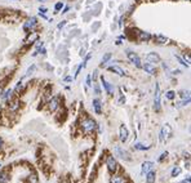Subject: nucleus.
<instances>
[{"label": "nucleus", "mask_w": 191, "mask_h": 183, "mask_svg": "<svg viewBox=\"0 0 191 183\" xmlns=\"http://www.w3.org/2000/svg\"><path fill=\"white\" fill-rule=\"evenodd\" d=\"M95 128H97V124H95L94 120H92V119H85V120H83L81 129L84 130V133H92V131L95 130Z\"/></svg>", "instance_id": "1"}, {"label": "nucleus", "mask_w": 191, "mask_h": 183, "mask_svg": "<svg viewBox=\"0 0 191 183\" xmlns=\"http://www.w3.org/2000/svg\"><path fill=\"white\" fill-rule=\"evenodd\" d=\"M154 108H155V111H160V108H161V101H160V86H159V84L155 85Z\"/></svg>", "instance_id": "2"}, {"label": "nucleus", "mask_w": 191, "mask_h": 183, "mask_svg": "<svg viewBox=\"0 0 191 183\" xmlns=\"http://www.w3.org/2000/svg\"><path fill=\"white\" fill-rule=\"evenodd\" d=\"M126 57H128V59H129V61H130L136 67H142L141 58H139V56H138L137 53H134V52H126Z\"/></svg>", "instance_id": "3"}, {"label": "nucleus", "mask_w": 191, "mask_h": 183, "mask_svg": "<svg viewBox=\"0 0 191 183\" xmlns=\"http://www.w3.org/2000/svg\"><path fill=\"white\" fill-rule=\"evenodd\" d=\"M106 165H107V169L110 173H115L116 169H118V162H116L115 157L108 156L107 160H106Z\"/></svg>", "instance_id": "4"}, {"label": "nucleus", "mask_w": 191, "mask_h": 183, "mask_svg": "<svg viewBox=\"0 0 191 183\" xmlns=\"http://www.w3.org/2000/svg\"><path fill=\"white\" fill-rule=\"evenodd\" d=\"M128 137H129V130L126 129V126L125 125H120V129H119V139L124 143V142H126Z\"/></svg>", "instance_id": "5"}, {"label": "nucleus", "mask_w": 191, "mask_h": 183, "mask_svg": "<svg viewBox=\"0 0 191 183\" xmlns=\"http://www.w3.org/2000/svg\"><path fill=\"white\" fill-rule=\"evenodd\" d=\"M170 135V128L165 124L164 126L161 128V130H160V135H159V141L160 142H164L165 139L168 138V137Z\"/></svg>", "instance_id": "6"}, {"label": "nucleus", "mask_w": 191, "mask_h": 183, "mask_svg": "<svg viewBox=\"0 0 191 183\" xmlns=\"http://www.w3.org/2000/svg\"><path fill=\"white\" fill-rule=\"evenodd\" d=\"M114 151H115V154L118 155L120 159H123V160H129V155H128V152L126 151H124L121 147H119V146H115V148H114Z\"/></svg>", "instance_id": "7"}, {"label": "nucleus", "mask_w": 191, "mask_h": 183, "mask_svg": "<svg viewBox=\"0 0 191 183\" xmlns=\"http://www.w3.org/2000/svg\"><path fill=\"white\" fill-rule=\"evenodd\" d=\"M101 81H102V85H103V88L106 89V92H107V94H114V86L110 84L108 81H106V79L103 76H101Z\"/></svg>", "instance_id": "8"}, {"label": "nucleus", "mask_w": 191, "mask_h": 183, "mask_svg": "<svg viewBox=\"0 0 191 183\" xmlns=\"http://www.w3.org/2000/svg\"><path fill=\"white\" fill-rule=\"evenodd\" d=\"M142 68H143L147 74H151V75H155V72H156V70H155V67H154V63H151V62L143 63L142 64Z\"/></svg>", "instance_id": "9"}, {"label": "nucleus", "mask_w": 191, "mask_h": 183, "mask_svg": "<svg viewBox=\"0 0 191 183\" xmlns=\"http://www.w3.org/2000/svg\"><path fill=\"white\" fill-rule=\"evenodd\" d=\"M152 168H154V162L152 161H145L143 164H142V169H141L142 174H147L149 172L152 170Z\"/></svg>", "instance_id": "10"}, {"label": "nucleus", "mask_w": 191, "mask_h": 183, "mask_svg": "<svg viewBox=\"0 0 191 183\" xmlns=\"http://www.w3.org/2000/svg\"><path fill=\"white\" fill-rule=\"evenodd\" d=\"M146 61L151 62V63H157V62H160V57L157 56L156 53H147L146 54Z\"/></svg>", "instance_id": "11"}, {"label": "nucleus", "mask_w": 191, "mask_h": 183, "mask_svg": "<svg viewBox=\"0 0 191 183\" xmlns=\"http://www.w3.org/2000/svg\"><path fill=\"white\" fill-rule=\"evenodd\" d=\"M151 38L152 36L150 35L149 32H145V31H139L138 35H137V39H138L139 41H150Z\"/></svg>", "instance_id": "12"}, {"label": "nucleus", "mask_w": 191, "mask_h": 183, "mask_svg": "<svg viewBox=\"0 0 191 183\" xmlns=\"http://www.w3.org/2000/svg\"><path fill=\"white\" fill-rule=\"evenodd\" d=\"M108 71L115 72L116 75H119V76H125L124 70L121 68V67H119V66H108Z\"/></svg>", "instance_id": "13"}, {"label": "nucleus", "mask_w": 191, "mask_h": 183, "mask_svg": "<svg viewBox=\"0 0 191 183\" xmlns=\"http://www.w3.org/2000/svg\"><path fill=\"white\" fill-rule=\"evenodd\" d=\"M58 105H59V101H58V98L57 97H54V98H52L50 99V102H49V105H48V107H49V111H56L57 108H58Z\"/></svg>", "instance_id": "14"}, {"label": "nucleus", "mask_w": 191, "mask_h": 183, "mask_svg": "<svg viewBox=\"0 0 191 183\" xmlns=\"http://www.w3.org/2000/svg\"><path fill=\"white\" fill-rule=\"evenodd\" d=\"M93 108H94V112L97 113V115H100L101 112H102V105H101V101L100 99H93Z\"/></svg>", "instance_id": "15"}, {"label": "nucleus", "mask_w": 191, "mask_h": 183, "mask_svg": "<svg viewBox=\"0 0 191 183\" xmlns=\"http://www.w3.org/2000/svg\"><path fill=\"white\" fill-rule=\"evenodd\" d=\"M35 25H36V18L35 17H31L30 19H28L27 22L23 25V28H25V31H28L30 28H32Z\"/></svg>", "instance_id": "16"}, {"label": "nucleus", "mask_w": 191, "mask_h": 183, "mask_svg": "<svg viewBox=\"0 0 191 183\" xmlns=\"http://www.w3.org/2000/svg\"><path fill=\"white\" fill-rule=\"evenodd\" d=\"M154 39H155V43L156 44H167L168 43V39L164 35H155Z\"/></svg>", "instance_id": "17"}, {"label": "nucleus", "mask_w": 191, "mask_h": 183, "mask_svg": "<svg viewBox=\"0 0 191 183\" xmlns=\"http://www.w3.org/2000/svg\"><path fill=\"white\" fill-rule=\"evenodd\" d=\"M155 182V173L154 170H151V172H149L146 174V183H154Z\"/></svg>", "instance_id": "18"}, {"label": "nucleus", "mask_w": 191, "mask_h": 183, "mask_svg": "<svg viewBox=\"0 0 191 183\" xmlns=\"http://www.w3.org/2000/svg\"><path fill=\"white\" fill-rule=\"evenodd\" d=\"M110 183H125V180H124V178L120 177V175H114V177H111Z\"/></svg>", "instance_id": "19"}, {"label": "nucleus", "mask_w": 191, "mask_h": 183, "mask_svg": "<svg viewBox=\"0 0 191 183\" xmlns=\"http://www.w3.org/2000/svg\"><path fill=\"white\" fill-rule=\"evenodd\" d=\"M178 95L181 97V99H187V98H191V93L188 90H180Z\"/></svg>", "instance_id": "20"}, {"label": "nucleus", "mask_w": 191, "mask_h": 183, "mask_svg": "<svg viewBox=\"0 0 191 183\" xmlns=\"http://www.w3.org/2000/svg\"><path fill=\"white\" fill-rule=\"evenodd\" d=\"M134 148H136V149H141V151H147V149H150V146L143 144V143H136V144H134Z\"/></svg>", "instance_id": "21"}, {"label": "nucleus", "mask_w": 191, "mask_h": 183, "mask_svg": "<svg viewBox=\"0 0 191 183\" xmlns=\"http://www.w3.org/2000/svg\"><path fill=\"white\" fill-rule=\"evenodd\" d=\"M18 108H20V102L14 101V102L9 103V110H10V111H17Z\"/></svg>", "instance_id": "22"}, {"label": "nucleus", "mask_w": 191, "mask_h": 183, "mask_svg": "<svg viewBox=\"0 0 191 183\" xmlns=\"http://www.w3.org/2000/svg\"><path fill=\"white\" fill-rule=\"evenodd\" d=\"M178 174H181V168L180 166H174V168H173V170H172V173H170V175H172V177H177Z\"/></svg>", "instance_id": "23"}, {"label": "nucleus", "mask_w": 191, "mask_h": 183, "mask_svg": "<svg viewBox=\"0 0 191 183\" xmlns=\"http://www.w3.org/2000/svg\"><path fill=\"white\" fill-rule=\"evenodd\" d=\"M165 97H167L168 99H174V97H176V92H173V90H168L167 94H165Z\"/></svg>", "instance_id": "24"}, {"label": "nucleus", "mask_w": 191, "mask_h": 183, "mask_svg": "<svg viewBox=\"0 0 191 183\" xmlns=\"http://www.w3.org/2000/svg\"><path fill=\"white\" fill-rule=\"evenodd\" d=\"M176 58H177V61L180 62V63L182 64L183 67H188V63H187V62H186V61H185V59H183V58H181L180 56H176Z\"/></svg>", "instance_id": "25"}, {"label": "nucleus", "mask_w": 191, "mask_h": 183, "mask_svg": "<svg viewBox=\"0 0 191 183\" xmlns=\"http://www.w3.org/2000/svg\"><path fill=\"white\" fill-rule=\"evenodd\" d=\"M110 58H111V53H106L105 56H103V58H102V63H101V64H102V66H105L106 62H107Z\"/></svg>", "instance_id": "26"}, {"label": "nucleus", "mask_w": 191, "mask_h": 183, "mask_svg": "<svg viewBox=\"0 0 191 183\" xmlns=\"http://www.w3.org/2000/svg\"><path fill=\"white\" fill-rule=\"evenodd\" d=\"M190 102H191V98H187V99H182L180 103H178V106H180V107H181V106H186V105H188Z\"/></svg>", "instance_id": "27"}, {"label": "nucleus", "mask_w": 191, "mask_h": 183, "mask_svg": "<svg viewBox=\"0 0 191 183\" xmlns=\"http://www.w3.org/2000/svg\"><path fill=\"white\" fill-rule=\"evenodd\" d=\"M12 93H13V90H12V89H8L7 92L4 93V95H3V98H4V99H8V98H9L10 95H12Z\"/></svg>", "instance_id": "28"}, {"label": "nucleus", "mask_w": 191, "mask_h": 183, "mask_svg": "<svg viewBox=\"0 0 191 183\" xmlns=\"http://www.w3.org/2000/svg\"><path fill=\"white\" fill-rule=\"evenodd\" d=\"M183 59H185L186 62H187L188 64L191 63V54H188V53H185L183 54Z\"/></svg>", "instance_id": "29"}, {"label": "nucleus", "mask_w": 191, "mask_h": 183, "mask_svg": "<svg viewBox=\"0 0 191 183\" xmlns=\"http://www.w3.org/2000/svg\"><path fill=\"white\" fill-rule=\"evenodd\" d=\"M8 180V178H7V174H0V183H5Z\"/></svg>", "instance_id": "30"}, {"label": "nucleus", "mask_w": 191, "mask_h": 183, "mask_svg": "<svg viewBox=\"0 0 191 183\" xmlns=\"http://www.w3.org/2000/svg\"><path fill=\"white\" fill-rule=\"evenodd\" d=\"M36 39H38V34H32V36H30V38H28V43H32L34 40H36Z\"/></svg>", "instance_id": "31"}, {"label": "nucleus", "mask_w": 191, "mask_h": 183, "mask_svg": "<svg viewBox=\"0 0 191 183\" xmlns=\"http://www.w3.org/2000/svg\"><path fill=\"white\" fill-rule=\"evenodd\" d=\"M62 7H63V4H62V3H57V4L54 5V9H56L57 12H58V10H61V9H62Z\"/></svg>", "instance_id": "32"}, {"label": "nucleus", "mask_w": 191, "mask_h": 183, "mask_svg": "<svg viewBox=\"0 0 191 183\" xmlns=\"http://www.w3.org/2000/svg\"><path fill=\"white\" fill-rule=\"evenodd\" d=\"M94 92H95V94H101V88H100V84H95V85H94Z\"/></svg>", "instance_id": "33"}, {"label": "nucleus", "mask_w": 191, "mask_h": 183, "mask_svg": "<svg viewBox=\"0 0 191 183\" xmlns=\"http://www.w3.org/2000/svg\"><path fill=\"white\" fill-rule=\"evenodd\" d=\"M87 85L88 86H92V76H90V75L87 76Z\"/></svg>", "instance_id": "34"}, {"label": "nucleus", "mask_w": 191, "mask_h": 183, "mask_svg": "<svg viewBox=\"0 0 191 183\" xmlns=\"http://www.w3.org/2000/svg\"><path fill=\"white\" fill-rule=\"evenodd\" d=\"M167 156H168V152H163V154L159 156V161H163V160H164Z\"/></svg>", "instance_id": "35"}, {"label": "nucleus", "mask_w": 191, "mask_h": 183, "mask_svg": "<svg viewBox=\"0 0 191 183\" xmlns=\"http://www.w3.org/2000/svg\"><path fill=\"white\" fill-rule=\"evenodd\" d=\"M35 68H36V67H35V66H34V64H32V66H31L30 68L27 70V72H26V76H27V75H30L31 72H32V71H34V70H35Z\"/></svg>", "instance_id": "36"}, {"label": "nucleus", "mask_w": 191, "mask_h": 183, "mask_svg": "<svg viewBox=\"0 0 191 183\" xmlns=\"http://www.w3.org/2000/svg\"><path fill=\"white\" fill-rule=\"evenodd\" d=\"M118 102L120 103V105H123V103L125 102V98H124V95H123V94H120V98L118 99Z\"/></svg>", "instance_id": "37"}, {"label": "nucleus", "mask_w": 191, "mask_h": 183, "mask_svg": "<svg viewBox=\"0 0 191 183\" xmlns=\"http://www.w3.org/2000/svg\"><path fill=\"white\" fill-rule=\"evenodd\" d=\"M20 89H22V82H21V81L17 84V86H15L14 90H15V92H20Z\"/></svg>", "instance_id": "38"}, {"label": "nucleus", "mask_w": 191, "mask_h": 183, "mask_svg": "<svg viewBox=\"0 0 191 183\" xmlns=\"http://www.w3.org/2000/svg\"><path fill=\"white\" fill-rule=\"evenodd\" d=\"M30 182L32 183H38V179L35 178V175H32V177H30Z\"/></svg>", "instance_id": "39"}, {"label": "nucleus", "mask_w": 191, "mask_h": 183, "mask_svg": "<svg viewBox=\"0 0 191 183\" xmlns=\"http://www.w3.org/2000/svg\"><path fill=\"white\" fill-rule=\"evenodd\" d=\"M39 10H40V13H43V14H44V13L46 12V8H44V7H40V8H39Z\"/></svg>", "instance_id": "40"}, {"label": "nucleus", "mask_w": 191, "mask_h": 183, "mask_svg": "<svg viewBox=\"0 0 191 183\" xmlns=\"http://www.w3.org/2000/svg\"><path fill=\"white\" fill-rule=\"evenodd\" d=\"M65 23H66V21H62V22L58 25V28H62V27H63V26H65Z\"/></svg>", "instance_id": "41"}, {"label": "nucleus", "mask_w": 191, "mask_h": 183, "mask_svg": "<svg viewBox=\"0 0 191 183\" xmlns=\"http://www.w3.org/2000/svg\"><path fill=\"white\" fill-rule=\"evenodd\" d=\"M71 80H72V77H70V76L65 77V81H71Z\"/></svg>", "instance_id": "42"}, {"label": "nucleus", "mask_w": 191, "mask_h": 183, "mask_svg": "<svg viewBox=\"0 0 191 183\" xmlns=\"http://www.w3.org/2000/svg\"><path fill=\"white\" fill-rule=\"evenodd\" d=\"M69 9H70V8H69V7H66V8H65V9H63V12H62V13H66V12H67V10H69Z\"/></svg>", "instance_id": "43"}, {"label": "nucleus", "mask_w": 191, "mask_h": 183, "mask_svg": "<svg viewBox=\"0 0 191 183\" xmlns=\"http://www.w3.org/2000/svg\"><path fill=\"white\" fill-rule=\"evenodd\" d=\"M1 146H3V141H1V138H0V148H1Z\"/></svg>", "instance_id": "44"}, {"label": "nucleus", "mask_w": 191, "mask_h": 183, "mask_svg": "<svg viewBox=\"0 0 191 183\" xmlns=\"http://www.w3.org/2000/svg\"><path fill=\"white\" fill-rule=\"evenodd\" d=\"M1 94H3V88L0 86V95H1Z\"/></svg>", "instance_id": "45"}, {"label": "nucleus", "mask_w": 191, "mask_h": 183, "mask_svg": "<svg viewBox=\"0 0 191 183\" xmlns=\"http://www.w3.org/2000/svg\"><path fill=\"white\" fill-rule=\"evenodd\" d=\"M187 180H188V182H190V183H191V178H187Z\"/></svg>", "instance_id": "46"}, {"label": "nucleus", "mask_w": 191, "mask_h": 183, "mask_svg": "<svg viewBox=\"0 0 191 183\" xmlns=\"http://www.w3.org/2000/svg\"><path fill=\"white\" fill-rule=\"evenodd\" d=\"M172 1H177V0H172Z\"/></svg>", "instance_id": "47"}, {"label": "nucleus", "mask_w": 191, "mask_h": 183, "mask_svg": "<svg viewBox=\"0 0 191 183\" xmlns=\"http://www.w3.org/2000/svg\"><path fill=\"white\" fill-rule=\"evenodd\" d=\"M151 1H155V0H151Z\"/></svg>", "instance_id": "48"}, {"label": "nucleus", "mask_w": 191, "mask_h": 183, "mask_svg": "<svg viewBox=\"0 0 191 183\" xmlns=\"http://www.w3.org/2000/svg\"><path fill=\"white\" fill-rule=\"evenodd\" d=\"M188 1H191V0H188Z\"/></svg>", "instance_id": "49"}]
</instances>
